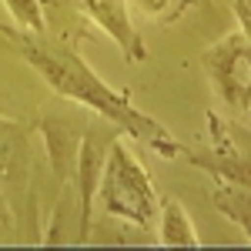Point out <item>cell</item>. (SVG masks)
<instances>
[{"label": "cell", "mask_w": 251, "mask_h": 251, "mask_svg": "<svg viewBox=\"0 0 251 251\" xmlns=\"http://www.w3.org/2000/svg\"><path fill=\"white\" fill-rule=\"evenodd\" d=\"M14 40L20 44L24 57L37 67L40 77L47 80L57 94L74 97V100H80V104L94 107L97 114H104L107 121L121 124L124 131H131V134L141 137V141L154 144L157 151H164V154H177V151H181L177 141H174L161 124H154L148 114H141L137 107H131V104H127L121 94H114L104 80H97L94 71H91L80 57H74L71 50H64V47H57V44L34 40V37H27V34H14Z\"/></svg>", "instance_id": "1"}, {"label": "cell", "mask_w": 251, "mask_h": 251, "mask_svg": "<svg viewBox=\"0 0 251 251\" xmlns=\"http://www.w3.org/2000/svg\"><path fill=\"white\" fill-rule=\"evenodd\" d=\"M100 194H104L111 214L131 221V225H141V228H148L154 211H157L154 188H151L144 168L131 157V151L124 144H114L111 154L104 157V168H100Z\"/></svg>", "instance_id": "2"}, {"label": "cell", "mask_w": 251, "mask_h": 251, "mask_svg": "<svg viewBox=\"0 0 251 251\" xmlns=\"http://www.w3.org/2000/svg\"><path fill=\"white\" fill-rule=\"evenodd\" d=\"M204 64L211 67V80L218 84V91L225 94V100L231 107H245L251 84V47L248 37H228L225 44H218L211 54L204 57Z\"/></svg>", "instance_id": "3"}, {"label": "cell", "mask_w": 251, "mask_h": 251, "mask_svg": "<svg viewBox=\"0 0 251 251\" xmlns=\"http://www.w3.org/2000/svg\"><path fill=\"white\" fill-rule=\"evenodd\" d=\"M77 3L117 40V44H121V50H124L131 60H144L141 37H137V30L131 27V20H127V14H124L121 0H77Z\"/></svg>", "instance_id": "4"}, {"label": "cell", "mask_w": 251, "mask_h": 251, "mask_svg": "<svg viewBox=\"0 0 251 251\" xmlns=\"http://www.w3.org/2000/svg\"><path fill=\"white\" fill-rule=\"evenodd\" d=\"M161 241L171 248H198V234H194L184 208L174 198L164 201V211H161Z\"/></svg>", "instance_id": "5"}, {"label": "cell", "mask_w": 251, "mask_h": 251, "mask_svg": "<svg viewBox=\"0 0 251 251\" xmlns=\"http://www.w3.org/2000/svg\"><path fill=\"white\" fill-rule=\"evenodd\" d=\"M214 204H218V211H225L231 221H238L251 238V188L245 184H218L214 188Z\"/></svg>", "instance_id": "6"}, {"label": "cell", "mask_w": 251, "mask_h": 251, "mask_svg": "<svg viewBox=\"0 0 251 251\" xmlns=\"http://www.w3.org/2000/svg\"><path fill=\"white\" fill-rule=\"evenodd\" d=\"M104 168V151H97V141L87 137L80 144V184H84V218L91 211V198H94V174Z\"/></svg>", "instance_id": "7"}, {"label": "cell", "mask_w": 251, "mask_h": 251, "mask_svg": "<svg viewBox=\"0 0 251 251\" xmlns=\"http://www.w3.org/2000/svg\"><path fill=\"white\" fill-rule=\"evenodd\" d=\"M7 7H10V14H14V20H17L20 27H30L34 34L44 30V17H40L37 0H7Z\"/></svg>", "instance_id": "8"}, {"label": "cell", "mask_w": 251, "mask_h": 251, "mask_svg": "<svg viewBox=\"0 0 251 251\" xmlns=\"http://www.w3.org/2000/svg\"><path fill=\"white\" fill-rule=\"evenodd\" d=\"M238 17L245 27V37H251V0H238Z\"/></svg>", "instance_id": "9"}, {"label": "cell", "mask_w": 251, "mask_h": 251, "mask_svg": "<svg viewBox=\"0 0 251 251\" xmlns=\"http://www.w3.org/2000/svg\"><path fill=\"white\" fill-rule=\"evenodd\" d=\"M248 47H251V37H248ZM241 111L251 117V84H248V97H245V107H241Z\"/></svg>", "instance_id": "10"}, {"label": "cell", "mask_w": 251, "mask_h": 251, "mask_svg": "<svg viewBox=\"0 0 251 251\" xmlns=\"http://www.w3.org/2000/svg\"><path fill=\"white\" fill-rule=\"evenodd\" d=\"M141 3H144V7H148V10H157V7H161V3H164V0H141Z\"/></svg>", "instance_id": "11"}]
</instances>
